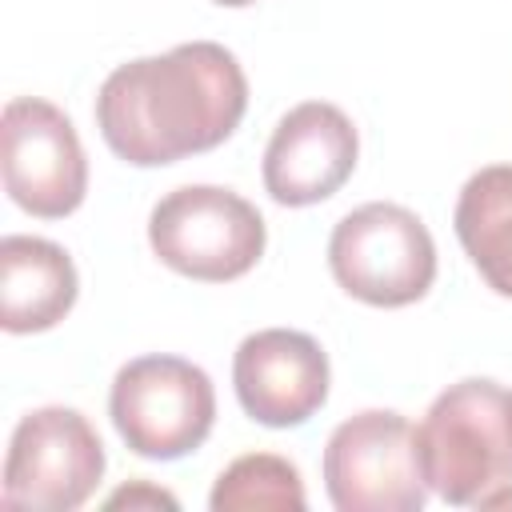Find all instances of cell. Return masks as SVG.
Masks as SVG:
<instances>
[{"label":"cell","instance_id":"obj_1","mask_svg":"<svg viewBox=\"0 0 512 512\" xmlns=\"http://www.w3.org/2000/svg\"><path fill=\"white\" fill-rule=\"evenodd\" d=\"M244 108L240 60L216 40H192L112 68L96 92V128L120 160L160 168L224 144Z\"/></svg>","mask_w":512,"mask_h":512},{"label":"cell","instance_id":"obj_2","mask_svg":"<svg viewBox=\"0 0 512 512\" xmlns=\"http://www.w3.org/2000/svg\"><path fill=\"white\" fill-rule=\"evenodd\" d=\"M428 488L456 508H480L512 488V392L488 376L448 384L416 428Z\"/></svg>","mask_w":512,"mask_h":512},{"label":"cell","instance_id":"obj_3","mask_svg":"<svg viewBox=\"0 0 512 512\" xmlns=\"http://www.w3.org/2000/svg\"><path fill=\"white\" fill-rule=\"evenodd\" d=\"M148 244L172 272L224 284L256 268L268 244L264 216L232 188H172L148 216Z\"/></svg>","mask_w":512,"mask_h":512},{"label":"cell","instance_id":"obj_4","mask_svg":"<svg viewBox=\"0 0 512 512\" xmlns=\"http://www.w3.org/2000/svg\"><path fill=\"white\" fill-rule=\"evenodd\" d=\"M108 416L136 456L180 460L208 440L216 388L208 372L184 356H136L112 380Z\"/></svg>","mask_w":512,"mask_h":512},{"label":"cell","instance_id":"obj_5","mask_svg":"<svg viewBox=\"0 0 512 512\" xmlns=\"http://www.w3.org/2000/svg\"><path fill=\"white\" fill-rule=\"evenodd\" d=\"M328 268L348 296L372 308H404L432 288L436 244L416 212L372 200L340 216L332 228Z\"/></svg>","mask_w":512,"mask_h":512},{"label":"cell","instance_id":"obj_6","mask_svg":"<svg viewBox=\"0 0 512 512\" xmlns=\"http://www.w3.org/2000/svg\"><path fill=\"white\" fill-rule=\"evenodd\" d=\"M324 488L340 512H420L428 476L416 428L388 408L340 420L324 444Z\"/></svg>","mask_w":512,"mask_h":512},{"label":"cell","instance_id":"obj_7","mask_svg":"<svg viewBox=\"0 0 512 512\" xmlns=\"http://www.w3.org/2000/svg\"><path fill=\"white\" fill-rule=\"evenodd\" d=\"M104 476V444L84 412L48 404L12 428L4 460V508L72 512Z\"/></svg>","mask_w":512,"mask_h":512},{"label":"cell","instance_id":"obj_8","mask_svg":"<svg viewBox=\"0 0 512 512\" xmlns=\"http://www.w3.org/2000/svg\"><path fill=\"white\" fill-rule=\"evenodd\" d=\"M4 132V188L12 204L40 220H60L84 204L88 160L72 120L40 100L16 96L0 116Z\"/></svg>","mask_w":512,"mask_h":512},{"label":"cell","instance_id":"obj_9","mask_svg":"<svg viewBox=\"0 0 512 512\" xmlns=\"http://www.w3.org/2000/svg\"><path fill=\"white\" fill-rule=\"evenodd\" d=\"M328 356L296 328H260L232 356L240 408L264 428H296L328 400Z\"/></svg>","mask_w":512,"mask_h":512},{"label":"cell","instance_id":"obj_10","mask_svg":"<svg viewBox=\"0 0 512 512\" xmlns=\"http://www.w3.org/2000/svg\"><path fill=\"white\" fill-rule=\"evenodd\" d=\"M360 156L352 120L328 100H304L272 128L264 148V188L284 208H308L340 192Z\"/></svg>","mask_w":512,"mask_h":512},{"label":"cell","instance_id":"obj_11","mask_svg":"<svg viewBox=\"0 0 512 512\" xmlns=\"http://www.w3.org/2000/svg\"><path fill=\"white\" fill-rule=\"evenodd\" d=\"M80 280L72 256L44 236L0 240V324L12 336L56 328L76 304Z\"/></svg>","mask_w":512,"mask_h":512},{"label":"cell","instance_id":"obj_12","mask_svg":"<svg viewBox=\"0 0 512 512\" xmlns=\"http://www.w3.org/2000/svg\"><path fill=\"white\" fill-rule=\"evenodd\" d=\"M452 224L484 284L512 300V164L472 172L460 188Z\"/></svg>","mask_w":512,"mask_h":512},{"label":"cell","instance_id":"obj_13","mask_svg":"<svg viewBox=\"0 0 512 512\" xmlns=\"http://www.w3.org/2000/svg\"><path fill=\"white\" fill-rule=\"evenodd\" d=\"M308 504L304 496V480L296 472L292 460L276 456V452H248L236 456L212 484L208 508L212 512H260V508H276V512H300Z\"/></svg>","mask_w":512,"mask_h":512},{"label":"cell","instance_id":"obj_14","mask_svg":"<svg viewBox=\"0 0 512 512\" xmlns=\"http://www.w3.org/2000/svg\"><path fill=\"white\" fill-rule=\"evenodd\" d=\"M140 508V504H152V508H176V496H168V492H160V488H152V484H128V488H120V492H112L108 496V508Z\"/></svg>","mask_w":512,"mask_h":512},{"label":"cell","instance_id":"obj_15","mask_svg":"<svg viewBox=\"0 0 512 512\" xmlns=\"http://www.w3.org/2000/svg\"><path fill=\"white\" fill-rule=\"evenodd\" d=\"M212 4H224V8H244V4H256V0H212Z\"/></svg>","mask_w":512,"mask_h":512}]
</instances>
